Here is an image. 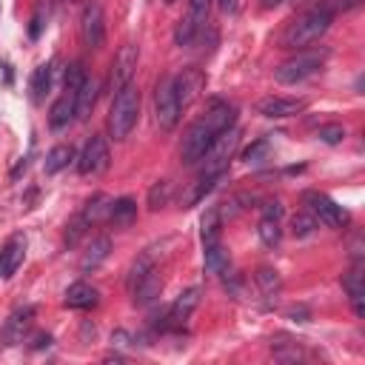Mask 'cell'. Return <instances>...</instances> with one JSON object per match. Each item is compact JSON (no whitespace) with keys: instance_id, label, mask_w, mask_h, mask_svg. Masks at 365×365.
I'll use <instances>...</instances> for the list:
<instances>
[{"instance_id":"30","label":"cell","mask_w":365,"mask_h":365,"mask_svg":"<svg viewBox=\"0 0 365 365\" xmlns=\"http://www.w3.org/2000/svg\"><path fill=\"white\" fill-rule=\"evenodd\" d=\"M202 245H208V242H217L220 240V228H222V214H220V205H211L208 211H205V217H202Z\"/></svg>"},{"instance_id":"32","label":"cell","mask_w":365,"mask_h":365,"mask_svg":"<svg viewBox=\"0 0 365 365\" xmlns=\"http://www.w3.org/2000/svg\"><path fill=\"white\" fill-rule=\"evenodd\" d=\"M317 228H319V222H317V217H314L311 211H297L294 220H291V231H294V237H311Z\"/></svg>"},{"instance_id":"9","label":"cell","mask_w":365,"mask_h":365,"mask_svg":"<svg viewBox=\"0 0 365 365\" xmlns=\"http://www.w3.org/2000/svg\"><path fill=\"white\" fill-rule=\"evenodd\" d=\"M108 163H111V151H108L106 137L103 134H91L86 140L80 157H77V171L83 177H97V174H103L108 168Z\"/></svg>"},{"instance_id":"4","label":"cell","mask_w":365,"mask_h":365,"mask_svg":"<svg viewBox=\"0 0 365 365\" xmlns=\"http://www.w3.org/2000/svg\"><path fill=\"white\" fill-rule=\"evenodd\" d=\"M325 57H328L325 48H322V51H317V48H302V51H297L294 57H288L285 63H279V66L274 68V80L282 83V86H297V83L314 77V74L325 66Z\"/></svg>"},{"instance_id":"17","label":"cell","mask_w":365,"mask_h":365,"mask_svg":"<svg viewBox=\"0 0 365 365\" xmlns=\"http://www.w3.org/2000/svg\"><path fill=\"white\" fill-rule=\"evenodd\" d=\"M200 305V288H185L174 302H171V308L165 311V322H163V328H180V325H185V319L194 314V308Z\"/></svg>"},{"instance_id":"25","label":"cell","mask_w":365,"mask_h":365,"mask_svg":"<svg viewBox=\"0 0 365 365\" xmlns=\"http://www.w3.org/2000/svg\"><path fill=\"white\" fill-rule=\"evenodd\" d=\"M51 83H54V63H40V66L34 68V74H31V83H29L31 100H34V103H43L46 94L51 91Z\"/></svg>"},{"instance_id":"18","label":"cell","mask_w":365,"mask_h":365,"mask_svg":"<svg viewBox=\"0 0 365 365\" xmlns=\"http://www.w3.org/2000/svg\"><path fill=\"white\" fill-rule=\"evenodd\" d=\"M131 299L137 302V305H151L157 297H160V291H163V274H160V268H151L145 277H140L131 288Z\"/></svg>"},{"instance_id":"34","label":"cell","mask_w":365,"mask_h":365,"mask_svg":"<svg viewBox=\"0 0 365 365\" xmlns=\"http://www.w3.org/2000/svg\"><path fill=\"white\" fill-rule=\"evenodd\" d=\"M168 191H171V182H168V180H157V182L151 185V191H148V208H151V211L163 208L165 200H168Z\"/></svg>"},{"instance_id":"38","label":"cell","mask_w":365,"mask_h":365,"mask_svg":"<svg viewBox=\"0 0 365 365\" xmlns=\"http://www.w3.org/2000/svg\"><path fill=\"white\" fill-rule=\"evenodd\" d=\"M265 151H268V140H257V143L245 151V163H262Z\"/></svg>"},{"instance_id":"22","label":"cell","mask_w":365,"mask_h":365,"mask_svg":"<svg viewBox=\"0 0 365 365\" xmlns=\"http://www.w3.org/2000/svg\"><path fill=\"white\" fill-rule=\"evenodd\" d=\"M97 299H100V294H97L94 285H88V282H71L68 291H66V299H63V302H66V308L88 311V308L97 305Z\"/></svg>"},{"instance_id":"7","label":"cell","mask_w":365,"mask_h":365,"mask_svg":"<svg viewBox=\"0 0 365 365\" xmlns=\"http://www.w3.org/2000/svg\"><path fill=\"white\" fill-rule=\"evenodd\" d=\"M302 202H305L308 211L317 217V222H322V225H328V228H345L348 220H351V214H348L342 205H336V202H334L328 194H322V191H314V188L302 191Z\"/></svg>"},{"instance_id":"27","label":"cell","mask_w":365,"mask_h":365,"mask_svg":"<svg viewBox=\"0 0 365 365\" xmlns=\"http://www.w3.org/2000/svg\"><path fill=\"white\" fill-rule=\"evenodd\" d=\"M108 211H111V197H106V194H94L91 200H86V205H83L80 214L86 217L88 225H94V222L108 220Z\"/></svg>"},{"instance_id":"26","label":"cell","mask_w":365,"mask_h":365,"mask_svg":"<svg viewBox=\"0 0 365 365\" xmlns=\"http://www.w3.org/2000/svg\"><path fill=\"white\" fill-rule=\"evenodd\" d=\"M137 220V202L131 197H120L111 200V211H108V222H114L117 228H128Z\"/></svg>"},{"instance_id":"20","label":"cell","mask_w":365,"mask_h":365,"mask_svg":"<svg viewBox=\"0 0 365 365\" xmlns=\"http://www.w3.org/2000/svg\"><path fill=\"white\" fill-rule=\"evenodd\" d=\"M362 262L356 259L354 265H351V271L342 277V288L348 291V299H351V305H354V314L356 317H362L365 314V305H362V297H365V285H362Z\"/></svg>"},{"instance_id":"14","label":"cell","mask_w":365,"mask_h":365,"mask_svg":"<svg viewBox=\"0 0 365 365\" xmlns=\"http://www.w3.org/2000/svg\"><path fill=\"white\" fill-rule=\"evenodd\" d=\"M26 259V234H11L0 245V279H11Z\"/></svg>"},{"instance_id":"8","label":"cell","mask_w":365,"mask_h":365,"mask_svg":"<svg viewBox=\"0 0 365 365\" xmlns=\"http://www.w3.org/2000/svg\"><path fill=\"white\" fill-rule=\"evenodd\" d=\"M154 114H157V125L163 131H171L177 125V120L182 117L180 114V106H177V97H174L171 74H165V77L157 80V88H154Z\"/></svg>"},{"instance_id":"36","label":"cell","mask_w":365,"mask_h":365,"mask_svg":"<svg viewBox=\"0 0 365 365\" xmlns=\"http://www.w3.org/2000/svg\"><path fill=\"white\" fill-rule=\"evenodd\" d=\"M317 137H319L322 143H328V145H336V143L345 140V128H342L339 123H328V125H319Z\"/></svg>"},{"instance_id":"16","label":"cell","mask_w":365,"mask_h":365,"mask_svg":"<svg viewBox=\"0 0 365 365\" xmlns=\"http://www.w3.org/2000/svg\"><path fill=\"white\" fill-rule=\"evenodd\" d=\"M305 100H297V97H262L257 103V111L262 117H271V120H282V117H294L299 111H305Z\"/></svg>"},{"instance_id":"24","label":"cell","mask_w":365,"mask_h":365,"mask_svg":"<svg viewBox=\"0 0 365 365\" xmlns=\"http://www.w3.org/2000/svg\"><path fill=\"white\" fill-rule=\"evenodd\" d=\"M97 94H100V86L94 77H86L77 88V103H74V114L77 120H88V114L94 111V103H97Z\"/></svg>"},{"instance_id":"43","label":"cell","mask_w":365,"mask_h":365,"mask_svg":"<svg viewBox=\"0 0 365 365\" xmlns=\"http://www.w3.org/2000/svg\"><path fill=\"white\" fill-rule=\"evenodd\" d=\"M63 3H74V0H63Z\"/></svg>"},{"instance_id":"37","label":"cell","mask_w":365,"mask_h":365,"mask_svg":"<svg viewBox=\"0 0 365 365\" xmlns=\"http://www.w3.org/2000/svg\"><path fill=\"white\" fill-rule=\"evenodd\" d=\"M86 228H88L86 217H83V214H77V217H74V220H71V222L66 225V245L71 248V245H74V242H77V240L83 237V231H86Z\"/></svg>"},{"instance_id":"44","label":"cell","mask_w":365,"mask_h":365,"mask_svg":"<svg viewBox=\"0 0 365 365\" xmlns=\"http://www.w3.org/2000/svg\"><path fill=\"white\" fill-rule=\"evenodd\" d=\"M165 3H174V0H165Z\"/></svg>"},{"instance_id":"29","label":"cell","mask_w":365,"mask_h":365,"mask_svg":"<svg viewBox=\"0 0 365 365\" xmlns=\"http://www.w3.org/2000/svg\"><path fill=\"white\" fill-rule=\"evenodd\" d=\"M71 160H74V148H71V145H54V148L46 154L43 171H46V174H60L63 168H68Z\"/></svg>"},{"instance_id":"10","label":"cell","mask_w":365,"mask_h":365,"mask_svg":"<svg viewBox=\"0 0 365 365\" xmlns=\"http://www.w3.org/2000/svg\"><path fill=\"white\" fill-rule=\"evenodd\" d=\"M171 83H174V97H177V106H180V114L191 108V103L202 94L205 88V74L197 68V66H185L182 71L171 74Z\"/></svg>"},{"instance_id":"21","label":"cell","mask_w":365,"mask_h":365,"mask_svg":"<svg viewBox=\"0 0 365 365\" xmlns=\"http://www.w3.org/2000/svg\"><path fill=\"white\" fill-rule=\"evenodd\" d=\"M225 174H200L188 188H185V194H182V208H191V205H197V202H202L205 200V194H211L217 185H220V180H222Z\"/></svg>"},{"instance_id":"41","label":"cell","mask_w":365,"mask_h":365,"mask_svg":"<svg viewBox=\"0 0 365 365\" xmlns=\"http://www.w3.org/2000/svg\"><path fill=\"white\" fill-rule=\"evenodd\" d=\"M220 6H222V9H234V6H237V0H220Z\"/></svg>"},{"instance_id":"6","label":"cell","mask_w":365,"mask_h":365,"mask_svg":"<svg viewBox=\"0 0 365 365\" xmlns=\"http://www.w3.org/2000/svg\"><path fill=\"white\" fill-rule=\"evenodd\" d=\"M208 14H211V0H188L185 14L180 17V23L174 29V43L177 46H191L202 34V29L208 23Z\"/></svg>"},{"instance_id":"42","label":"cell","mask_w":365,"mask_h":365,"mask_svg":"<svg viewBox=\"0 0 365 365\" xmlns=\"http://www.w3.org/2000/svg\"><path fill=\"white\" fill-rule=\"evenodd\" d=\"M265 6H277V3H282V0H262Z\"/></svg>"},{"instance_id":"39","label":"cell","mask_w":365,"mask_h":365,"mask_svg":"<svg viewBox=\"0 0 365 365\" xmlns=\"http://www.w3.org/2000/svg\"><path fill=\"white\" fill-rule=\"evenodd\" d=\"M362 0H331V3H325L331 11H348V9H354V6H359Z\"/></svg>"},{"instance_id":"23","label":"cell","mask_w":365,"mask_h":365,"mask_svg":"<svg viewBox=\"0 0 365 365\" xmlns=\"http://www.w3.org/2000/svg\"><path fill=\"white\" fill-rule=\"evenodd\" d=\"M108 251H111V240H108V237H103V234H100V237H91V242H88V248H86V254H83V259H80L83 274L100 268V265L108 259Z\"/></svg>"},{"instance_id":"11","label":"cell","mask_w":365,"mask_h":365,"mask_svg":"<svg viewBox=\"0 0 365 365\" xmlns=\"http://www.w3.org/2000/svg\"><path fill=\"white\" fill-rule=\"evenodd\" d=\"M80 37L88 48H100L106 43V14L97 0H88L80 14Z\"/></svg>"},{"instance_id":"12","label":"cell","mask_w":365,"mask_h":365,"mask_svg":"<svg viewBox=\"0 0 365 365\" xmlns=\"http://www.w3.org/2000/svg\"><path fill=\"white\" fill-rule=\"evenodd\" d=\"M31 322H34V305H23V308L11 311L9 319H6L3 328H0V342H3V345H20V342L26 339Z\"/></svg>"},{"instance_id":"15","label":"cell","mask_w":365,"mask_h":365,"mask_svg":"<svg viewBox=\"0 0 365 365\" xmlns=\"http://www.w3.org/2000/svg\"><path fill=\"white\" fill-rule=\"evenodd\" d=\"M279 222H282V205L279 202H265L262 205V217L257 222V234H259L265 248H274L279 242V237H282V225Z\"/></svg>"},{"instance_id":"33","label":"cell","mask_w":365,"mask_h":365,"mask_svg":"<svg viewBox=\"0 0 365 365\" xmlns=\"http://www.w3.org/2000/svg\"><path fill=\"white\" fill-rule=\"evenodd\" d=\"M257 282H259V288H262L265 297H274L277 299V294H279V277H277L274 268H259L257 271Z\"/></svg>"},{"instance_id":"31","label":"cell","mask_w":365,"mask_h":365,"mask_svg":"<svg viewBox=\"0 0 365 365\" xmlns=\"http://www.w3.org/2000/svg\"><path fill=\"white\" fill-rule=\"evenodd\" d=\"M46 26H48V0H37L34 14L29 20V37L31 40H40V34L46 31Z\"/></svg>"},{"instance_id":"19","label":"cell","mask_w":365,"mask_h":365,"mask_svg":"<svg viewBox=\"0 0 365 365\" xmlns=\"http://www.w3.org/2000/svg\"><path fill=\"white\" fill-rule=\"evenodd\" d=\"M74 103H77V91H71V88H63V94L54 100V106L48 108V125L54 128V131H60V128H66L68 123H71V117H74Z\"/></svg>"},{"instance_id":"5","label":"cell","mask_w":365,"mask_h":365,"mask_svg":"<svg viewBox=\"0 0 365 365\" xmlns=\"http://www.w3.org/2000/svg\"><path fill=\"white\" fill-rule=\"evenodd\" d=\"M237 148H240V128L231 125V128H225V131L208 145V151L200 157V174H225V171H228V163H231L234 154H237Z\"/></svg>"},{"instance_id":"2","label":"cell","mask_w":365,"mask_h":365,"mask_svg":"<svg viewBox=\"0 0 365 365\" xmlns=\"http://www.w3.org/2000/svg\"><path fill=\"white\" fill-rule=\"evenodd\" d=\"M334 11L319 3L314 9H305L302 14H297L279 34V48H291V51H302L308 46H314L328 29H331Z\"/></svg>"},{"instance_id":"35","label":"cell","mask_w":365,"mask_h":365,"mask_svg":"<svg viewBox=\"0 0 365 365\" xmlns=\"http://www.w3.org/2000/svg\"><path fill=\"white\" fill-rule=\"evenodd\" d=\"M86 77H88V74H86L83 63L77 60V63H71V66L66 68V77H63V88H71V91H77V88H80V83H83Z\"/></svg>"},{"instance_id":"13","label":"cell","mask_w":365,"mask_h":365,"mask_svg":"<svg viewBox=\"0 0 365 365\" xmlns=\"http://www.w3.org/2000/svg\"><path fill=\"white\" fill-rule=\"evenodd\" d=\"M137 60H140V48L134 43H123L120 51H117V57H114V66H111V91H117L125 83H131L134 68H137Z\"/></svg>"},{"instance_id":"40","label":"cell","mask_w":365,"mask_h":365,"mask_svg":"<svg viewBox=\"0 0 365 365\" xmlns=\"http://www.w3.org/2000/svg\"><path fill=\"white\" fill-rule=\"evenodd\" d=\"M48 345H51V336H48V334H34V339H31V348H34V351L48 348Z\"/></svg>"},{"instance_id":"1","label":"cell","mask_w":365,"mask_h":365,"mask_svg":"<svg viewBox=\"0 0 365 365\" xmlns=\"http://www.w3.org/2000/svg\"><path fill=\"white\" fill-rule=\"evenodd\" d=\"M234 120H237V108H234L231 103H225V100H214V103L205 108V114L197 117V120L188 125V131L182 134L180 160H182L185 165H197L200 157L208 151V145H211L225 128H231Z\"/></svg>"},{"instance_id":"28","label":"cell","mask_w":365,"mask_h":365,"mask_svg":"<svg viewBox=\"0 0 365 365\" xmlns=\"http://www.w3.org/2000/svg\"><path fill=\"white\" fill-rule=\"evenodd\" d=\"M205 248V268L211 271V274H228V265H231V259H228V251L222 248V242L217 240V242H208V245H202Z\"/></svg>"},{"instance_id":"3","label":"cell","mask_w":365,"mask_h":365,"mask_svg":"<svg viewBox=\"0 0 365 365\" xmlns=\"http://www.w3.org/2000/svg\"><path fill=\"white\" fill-rule=\"evenodd\" d=\"M137 120H140V86L131 80V83H125L123 88L114 91V100H111V108H108V120H106L108 137L114 143H123L134 131Z\"/></svg>"}]
</instances>
